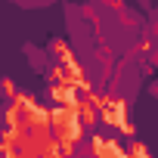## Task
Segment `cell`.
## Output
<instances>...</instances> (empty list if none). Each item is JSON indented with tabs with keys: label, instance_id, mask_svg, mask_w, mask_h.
<instances>
[{
	"label": "cell",
	"instance_id": "1",
	"mask_svg": "<svg viewBox=\"0 0 158 158\" xmlns=\"http://www.w3.org/2000/svg\"><path fill=\"white\" fill-rule=\"evenodd\" d=\"M99 115L106 118L109 127L124 130V136H133V124L127 121V102L118 96H99Z\"/></svg>",
	"mask_w": 158,
	"mask_h": 158
}]
</instances>
